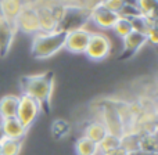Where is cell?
<instances>
[{
	"mask_svg": "<svg viewBox=\"0 0 158 155\" xmlns=\"http://www.w3.org/2000/svg\"><path fill=\"white\" fill-rule=\"evenodd\" d=\"M107 134V130L106 128L103 126L101 122H92L85 128V133H83V137L86 139L92 140L93 143H100L101 140L104 139V136Z\"/></svg>",
	"mask_w": 158,
	"mask_h": 155,
	"instance_id": "obj_16",
	"label": "cell"
},
{
	"mask_svg": "<svg viewBox=\"0 0 158 155\" xmlns=\"http://www.w3.org/2000/svg\"><path fill=\"white\" fill-rule=\"evenodd\" d=\"M64 42H65L64 31L58 29L50 33L38 32L32 42V55L36 58H49L64 49Z\"/></svg>",
	"mask_w": 158,
	"mask_h": 155,
	"instance_id": "obj_2",
	"label": "cell"
},
{
	"mask_svg": "<svg viewBox=\"0 0 158 155\" xmlns=\"http://www.w3.org/2000/svg\"><path fill=\"white\" fill-rule=\"evenodd\" d=\"M38 11V19H39V32L50 33L58 31V21L56 18V14L53 8L43 7Z\"/></svg>",
	"mask_w": 158,
	"mask_h": 155,
	"instance_id": "obj_12",
	"label": "cell"
},
{
	"mask_svg": "<svg viewBox=\"0 0 158 155\" xmlns=\"http://www.w3.org/2000/svg\"><path fill=\"white\" fill-rule=\"evenodd\" d=\"M75 151H77V155H96L97 154V144L82 136L81 139H78L77 144H75Z\"/></svg>",
	"mask_w": 158,
	"mask_h": 155,
	"instance_id": "obj_18",
	"label": "cell"
},
{
	"mask_svg": "<svg viewBox=\"0 0 158 155\" xmlns=\"http://www.w3.org/2000/svg\"><path fill=\"white\" fill-rule=\"evenodd\" d=\"M3 139H4V137H3V132H2V125H0V141H2Z\"/></svg>",
	"mask_w": 158,
	"mask_h": 155,
	"instance_id": "obj_27",
	"label": "cell"
},
{
	"mask_svg": "<svg viewBox=\"0 0 158 155\" xmlns=\"http://www.w3.org/2000/svg\"><path fill=\"white\" fill-rule=\"evenodd\" d=\"M22 143L19 140L3 139L0 141V155H19Z\"/></svg>",
	"mask_w": 158,
	"mask_h": 155,
	"instance_id": "obj_19",
	"label": "cell"
},
{
	"mask_svg": "<svg viewBox=\"0 0 158 155\" xmlns=\"http://www.w3.org/2000/svg\"><path fill=\"white\" fill-rule=\"evenodd\" d=\"M89 18V13L81 7H64L61 10V18L58 22V29L68 32L72 29L83 28L82 25Z\"/></svg>",
	"mask_w": 158,
	"mask_h": 155,
	"instance_id": "obj_5",
	"label": "cell"
},
{
	"mask_svg": "<svg viewBox=\"0 0 158 155\" xmlns=\"http://www.w3.org/2000/svg\"><path fill=\"white\" fill-rule=\"evenodd\" d=\"M22 92L25 96L33 98L40 104L42 109H44L50 103V97L53 93V84L54 79L50 74H39V75H31L25 76L21 80Z\"/></svg>",
	"mask_w": 158,
	"mask_h": 155,
	"instance_id": "obj_1",
	"label": "cell"
},
{
	"mask_svg": "<svg viewBox=\"0 0 158 155\" xmlns=\"http://www.w3.org/2000/svg\"><path fill=\"white\" fill-rule=\"evenodd\" d=\"M110 53H111V40L108 36L100 32L90 33L85 54L93 61H101L108 57Z\"/></svg>",
	"mask_w": 158,
	"mask_h": 155,
	"instance_id": "obj_3",
	"label": "cell"
},
{
	"mask_svg": "<svg viewBox=\"0 0 158 155\" xmlns=\"http://www.w3.org/2000/svg\"><path fill=\"white\" fill-rule=\"evenodd\" d=\"M67 130H68V125L64 120H56L53 125V132L54 133L58 132V136H63L64 133H67Z\"/></svg>",
	"mask_w": 158,
	"mask_h": 155,
	"instance_id": "obj_24",
	"label": "cell"
},
{
	"mask_svg": "<svg viewBox=\"0 0 158 155\" xmlns=\"http://www.w3.org/2000/svg\"><path fill=\"white\" fill-rule=\"evenodd\" d=\"M40 111H42L40 104L38 101H35L33 98L28 97L25 94L18 97V108H17L15 118L19 120V123L25 129H28L35 122V119L40 114Z\"/></svg>",
	"mask_w": 158,
	"mask_h": 155,
	"instance_id": "obj_4",
	"label": "cell"
},
{
	"mask_svg": "<svg viewBox=\"0 0 158 155\" xmlns=\"http://www.w3.org/2000/svg\"><path fill=\"white\" fill-rule=\"evenodd\" d=\"M146 38H147V42H151L153 44H157L158 38H157V29H156V27H151L150 29L147 31V33H146Z\"/></svg>",
	"mask_w": 158,
	"mask_h": 155,
	"instance_id": "obj_25",
	"label": "cell"
},
{
	"mask_svg": "<svg viewBox=\"0 0 158 155\" xmlns=\"http://www.w3.org/2000/svg\"><path fill=\"white\" fill-rule=\"evenodd\" d=\"M123 39V54L122 57H129V55L135 54L144 43H147V38L144 33L137 32V31H132Z\"/></svg>",
	"mask_w": 158,
	"mask_h": 155,
	"instance_id": "obj_13",
	"label": "cell"
},
{
	"mask_svg": "<svg viewBox=\"0 0 158 155\" xmlns=\"http://www.w3.org/2000/svg\"><path fill=\"white\" fill-rule=\"evenodd\" d=\"M15 33V24L0 15V55H6L11 47Z\"/></svg>",
	"mask_w": 158,
	"mask_h": 155,
	"instance_id": "obj_11",
	"label": "cell"
},
{
	"mask_svg": "<svg viewBox=\"0 0 158 155\" xmlns=\"http://www.w3.org/2000/svg\"><path fill=\"white\" fill-rule=\"evenodd\" d=\"M100 4L103 6V7H106L107 10L118 14L121 11V8L125 6V0H103Z\"/></svg>",
	"mask_w": 158,
	"mask_h": 155,
	"instance_id": "obj_23",
	"label": "cell"
},
{
	"mask_svg": "<svg viewBox=\"0 0 158 155\" xmlns=\"http://www.w3.org/2000/svg\"><path fill=\"white\" fill-rule=\"evenodd\" d=\"M101 123L106 128L108 134H112V136L121 139L123 136V133H125L123 123L114 105H106L101 109Z\"/></svg>",
	"mask_w": 158,
	"mask_h": 155,
	"instance_id": "obj_7",
	"label": "cell"
},
{
	"mask_svg": "<svg viewBox=\"0 0 158 155\" xmlns=\"http://www.w3.org/2000/svg\"><path fill=\"white\" fill-rule=\"evenodd\" d=\"M136 6L140 10L142 15L147 17V18L156 19L157 0H136Z\"/></svg>",
	"mask_w": 158,
	"mask_h": 155,
	"instance_id": "obj_21",
	"label": "cell"
},
{
	"mask_svg": "<svg viewBox=\"0 0 158 155\" xmlns=\"http://www.w3.org/2000/svg\"><path fill=\"white\" fill-rule=\"evenodd\" d=\"M90 31L85 28H78L65 32V42H64V49H67L69 53L74 54H82L85 53L87 46V42L90 38Z\"/></svg>",
	"mask_w": 158,
	"mask_h": 155,
	"instance_id": "obj_6",
	"label": "cell"
},
{
	"mask_svg": "<svg viewBox=\"0 0 158 155\" xmlns=\"http://www.w3.org/2000/svg\"><path fill=\"white\" fill-rule=\"evenodd\" d=\"M15 28H18L21 32L29 33V35H36L39 32V19H38V11L35 8L25 7L21 10L15 19Z\"/></svg>",
	"mask_w": 158,
	"mask_h": 155,
	"instance_id": "obj_8",
	"label": "cell"
},
{
	"mask_svg": "<svg viewBox=\"0 0 158 155\" xmlns=\"http://www.w3.org/2000/svg\"><path fill=\"white\" fill-rule=\"evenodd\" d=\"M18 108V97L17 96H4L0 100V119L15 118Z\"/></svg>",
	"mask_w": 158,
	"mask_h": 155,
	"instance_id": "obj_15",
	"label": "cell"
},
{
	"mask_svg": "<svg viewBox=\"0 0 158 155\" xmlns=\"http://www.w3.org/2000/svg\"><path fill=\"white\" fill-rule=\"evenodd\" d=\"M22 8V0H0V15L10 22H15Z\"/></svg>",
	"mask_w": 158,
	"mask_h": 155,
	"instance_id": "obj_14",
	"label": "cell"
},
{
	"mask_svg": "<svg viewBox=\"0 0 158 155\" xmlns=\"http://www.w3.org/2000/svg\"><path fill=\"white\" fill-rule=\"evenodd\" d=\"M121 144L119 141V137H115L112 134H108L107 133L104 136V139L101 140L100 143H97V154L96 155H104L108 151H112L115 148H118Z\"/></svg>",
	"mask_w": 158,
	"mask_h": 155,
	"instance_id": "obj_17",
	"label": "cell"
},
{
	"mask_svg": "<svg viewBox=\"0 0 158 155\" xmlns=\"http://www.w3.org/2000/svg\"><path fill=\"white\" fill-rule=\"evenodd\" d=\"M118 17L119 15L117 13L107 10L101 4H97L96 7H93V10L89 13V18L101 29H111L112 25L118 19Z\"/></svg>",
	"mask_w": 158,
	"mask_h": 155,
	"instance_id": "obj_9",
	"label": "cell"
},
{
	"mask_svg": "<svg viewBox=\"0 0 158 155\" xmlns=\"http://www.w3.org/2000/svg\"><path fill=\"white\" fill-rule=\"evenodd\" d=\"M111 29L114 31L118 36H121V38H125L129 32H132V31H133V29H132L131 19L123 18V17H118V19L115 21V24L112 25Z\"/></svg>",
	"mask_w": 158,
	"mask_h": 155,
	"instance_id": "obj_22",
	"label": "cell"
},
{
	"mask_svg": "<svg viewBox=\"0 0 158 155\" xmlns=\"http://www.w3.org/2000/svg\"><path fill=\"white\" fill-rule=\"evenodd\" d=\"M0 125H2L3 137L8 140H19L21 141L25 137L28 129L19 123L17 118H10V119H0Z\"/></svg>",
	"mask_w": 158,
	"mask_h": 155,
	"instance_id": "obj_10",
	"label": "cell"
},
{
	"mask_svg": "<svg viewBox=\"0 0 158 155\" xmlns=\"http://www.w3.org/2000/svg\"><path fill=\"white\" fill-rule=\"evenodd\" d=\"M139 151L157 153V139L154 133H146L139 137Z\"/></svg>",
	"mask_w": 158,
	"mask_h": 155,
	"instance_id": "obj_20",
	"label": "cell"
},
{
	"mask_svg": "<svg viewBox=\"0 0 158 155\" xmlns=\"http://www.w3.org/2000/svg\"><path fill=\"white\" fill-rule=\"evenodd\" d=\"M104 155H128V153H126L123 148H121V147H118V148H115V150H112V151H108V153H106Z\"/></svg>",
	"mask_w": 158,
	"mask_h": 155,
	"instance_id": "obj_26",
	"label": "cell"
}]
</instances>
